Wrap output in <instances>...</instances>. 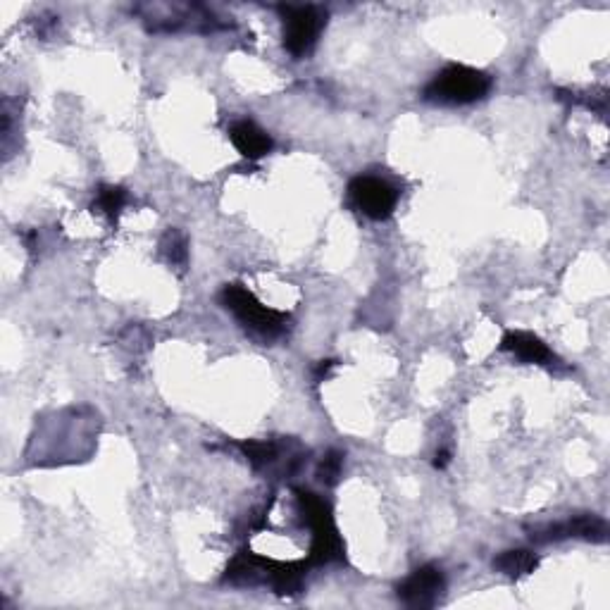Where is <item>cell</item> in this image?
<instances>
[{"instance_id": "1", "label": "cell", "mask_w": 610, "mask_h": 610, "mask_svg": "<svg viewBox=\"0 0 610 610\" xmlns=\"http://www.w3.org/2000/svg\"><path fill=\"white\" fill-rule=\"evenodd\" d=\"M491 77L468 65H448L425 86V101L441 105H468L489 96Z\"/></svg>"}, {"instance_id": "2", "label": "cell", "mask_w": 610, "mask_h": 610, "mask_svg": "<svg viewBox=\"0 0 610 610\" xmlns=\"http://www.w3.org/2000/svg\"><path fill=\"white\" fill-rule=\"evenodd\" d=\"M298 506L303 510V518L313 532V546H310V563H332L344 558V544H341L339 529L334 525L332 510L313 491L296 489Z\"/></svg>"}, {"instance_id": "3", "label": "cell", "mask_w": 610, "mask_h": 610, "mask_svg": "<svg viewBox=\"0 0 610 610\" xmlns=\"http://www.w3.org/2000/svg\"><path fill=\"white\" fill-rule=\"evenodd\" d=\"M220 298L224 308L232 310L236 320L260 339H277L286 329V315L260 303L244 284H227Z\"/></svg>"}, {"instance_id": "4", "label": "cell", "mask_w": 610, "mask_h": 610, "mask_svg": "<svg viewBox=\"0 0 610 610\" xmlns=\"http://www.w3.org/2000/svg\"><path fill=\"white\" fill-rule=\"evenodd\" d=\"M279 10L284 20V48L294 58H303L313 51L317 36L325 29L327 12L315 5H286Z\"/></svg>"}, {"instance_id": "5", "label": "cell", "mask_w": 610, "mask_h": 610, "mask_svg": "<svg viewBox=\"0 0 610 610\" xmlns=\"http://www.w3.org/2000/svg\"><path fill=\"white\" fill-rule=\"evenodd\" d=\"M348 198H351L353 208L360 210L370 220H389L394 215L398 203V191L387 179L379 177H356L348 184Z\"/></svg>"}, {"instance_id": "6", "label": "cell", "mask_w": 610, "mask_h": 610, "mask_svg": "<svg viewBox=\"0 0 610 610\" xmlns=\"http://www.w3.org/2000/svg\"><path fill=\"white\" fill-rule=\"evenodd\" d=\"M446 589L444 572L437 565H422L398 584V599L410 608H432Z\"/></svg>"}, {"instance_id": "7", "label": "cell", "mask_w": 610, "mask_h": 610, "mask_svg": "<svg viewBox=\"0 0 610 610\" xmlns=\"http://www.w3.org/2000/svg\"><path fill=\"white\" fill-rule=\"evenodd\" d=\"M539 544H549V541H563V539H587V541H606L608 525L596 515H577L565 522H556V525H546L532 529L529 534Z\"/></svg>"}, {"instance_id": "8", "label": "cell", "mask_w": 610, "mask_h": 610, "mask_svg": "<svg viewBox=\"0 0 610 610\" xmlns=\"http://www.w3.org/2000/svg\"><path fill=\"white\" fill-rule=\"evenodd\" d=\"M229 139H232L236 151L248 160L265 158V155L272 151V146H275L272 136L267 134L263 127H258L253 120L234 122L232 129H229Z\"/></svg>"}, {"instance_id": "9", "label": "cell", "mask_w": 610, "mask_h": 610, "mask_svg": "<svg viewBox=\"0 0 610 610\" xmlns=\"http://www.w3.org/2000/svg\"><path fill=\"white\" fill-rule=\"evenodd\" d=\"M501 351L513 353L515 358H520L522 363H534V365H553V351L539 336L529 332H508L501 341Z\"/></svg>"}, {"instance_id": "10", "label": "cell", "mask_w": 610, "mask_h": 610, "mask_svg": "<svg viewBox=\"0 0 610 610\" xmlns=\"http://www.w3.org/2000/svg\"><path fill=\"white\" fill-rule=\"evenodd\" d=\"M539 565V558L537 553L532 551H506L501 553L499 558L494 560V570H499L501 575L506 577H522V575H529V572H534V568Z\"/></svg>"}, {"instance_id": "11", "label": "cell", "mask_w": 610, "mask_h": 610, "mask_svg": "<svg viewBox=\"0 0 610 610\" xmlns=\"http://www.w3.org/2000/svg\"><path fill=\"white\" fill-rule=\"evenodd\" d=\"M129 196L127 191L122 189V186H110L105 184L98 189L96 194V203H93V213H101L108 217V220L115 222L120 213L124 210V205H127Z\"/></svg>"}, {"instance_id": "12", "label": "cell", "mask_w": 610, "mask_h": 610, "mask_svg": "<svg viewBox=\"0 0 610 610\" xmlns=\"http://www.w3.org/2000/svg\"><path fill=\"white\" fill-rule=\"evenodd\" d=\"M160 255L174 267H184L189 260V241L179 229H167L160 239Z\"/></svg>"}, {"instance_id": "13", "label": "cell", "mask_w": 610, "mask_h": 610, "mask_svg": "<svg viewBox=\"0 0 610 610\" xmlns=\"http://www.w3.org/2000/svg\"><path fill=\"white\" fill-rule=\"evenodd\" d=\"M239 448L244 451L248 463H251L253 468H258V470H263V468H267V465H272L279 456L277 446L272 444V441H241Z\"/></svg>"}, {"instance_id": "14", "label": "cell", "mask_w": 610, "mask_h": 610, "mask_svg": "<svg viewBox=\"0 0 610 610\" xmlns=\"http://www.w3.org/2000/svg\"><path fill=\"white\" fill-rule=\"evenodd\" d=\"M341 468H344V456H341L339 451H329L327 456L320 460L317 477H320V482H325L327 487H334L341 477Z\"/></svg>"}, {"instance_id": "15", "label": "cell", "mask_w": 610, "mask_h": 610, "mask_svg": "<svg viewBox=\"0 0 610 610\" xmlns=\"http://www.w3.org/2000/svg\"><path fill=\"white\" fill-rule=\"evenodd\" d=\"M336 363L334 360H322L320 365H317V379H322V377H327L329 375V370H332Z\"/></svg>"}, {"instance_id": "16", "label": "cell", "mask_w": 610, "mask_h": 610, "mask_svg": "<svg viewBox=\"0 0 610 610\" xmlns=\"http://www.w3.org/2000/svg\"><path fill=\"white\" fill-rule=\"evenodd\" d=\"M448 460H451V456H448V451H439L437 456H434V468L444 470L448 465Z\"/></svg>"}]
</instances>
